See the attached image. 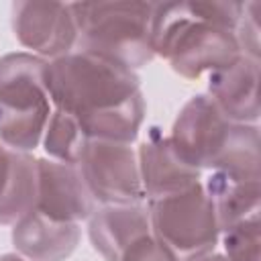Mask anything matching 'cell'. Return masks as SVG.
Here are the masks:
<instances>
[{
  "label": "cell",
  "mask_w": 261,
  "mask_h": 261,
  "mask_svg": "<svg viewBox=\"0 0 261 261\" xmlns=\"http://www.w3.org/2000/svg\"><path fill=\"white\" fill-rule=\"evenodd\" d=\"M0 261H29V259L20 257L18 253H4V255H0Z\"/></svg>",
  "instance_id": "44dd1931"
},
{
  "label": "cell",
  "mask_w": 261,
  "mask_h": 261,
  "mask_svg": "<svg viewBox=\"0 0 261 261\" xmlns=\"http://www.w3.org/2000/svg\"><path fill=\"white\" fill-rule=\"evenodd\" d=\"M12 31L22 47L45 61L63 57L77 45L71 4L63 2H14Z\"/></svg>",
  "instance_id": "ba28073f"
},
{
  "label": "cell",
  "mask_w": 261,
  "mask_h": 261,
  "mask_svg": "<svg viewBox=\"0 0 261 261\" xmlns=\"http://www.w3.org/2000/svg\"><path fill=\"white\" fill-rule=\"evenodd\" d=\"M196 261H226V257L222 255V253H208V255H204V257H200V259H196Z\"/></svg>",
  "instance_id": "ffe728a7"
},
{
  "label": "cell",
  "mask_w": 261,
  "mask_h": 261,
  "mask_svg": "<svg viewBox=\"0 0 261 261\" xmlns=\"http://www.w3.org/2000/svg\"><path fill=\"white\" fill-rule=\"evenodd\" d=\"M120 261H177V257L153 232H149L130 243Z\"/></svg>",
  "instance_id": "d6986e66"
},
{
  "label": "cell",
  "mask_w": 261,
  "mask_h": 261,
  "mask_svg": "<svg viewBox=\"0 0 261 261\" xmlns=\"http://www.w3.org/2000/svg\"><path fill=\"white\" fill-rule=\"evenodd\" d=\"M37 202V159L0 143V224H14Z\"/></svg>",
  "instance_id": "5bb4252c"
},
{
  "label": "cell",
  "mask_w": 261,
  "mask_h": 261,
  "mask_svg": "<svg viewBox=\"0 0 261 261\" xmlns=\"http://www.w3.org/2000/svg\"><path fill=\"white\" fill-rule=\"evenodd\" d=\"M151 232L177 257V261H196L214 251L220 230L214 206L198 181L184 192L149 200Z\"/></svg>",
  "instance_id": "8992f818"
},
{
  "label": "cell",
  "mask_w": 261,
  "mask_h": 261,
  "mask_svg": "<svg viewBox=\"0 0 261 261\" xmlns=\"http://www.w3.org/2000/svg\"><path fill=\"white\" fill-rule=\"evenodd\" d=\"M241 14V2H155L153 53L186 80L218 71L243 55L234 33Z\"/></svg>",
  "instance_id": "7a4b0ae2"
},
{
  "label": "cell",
  "mask_w": 261,
  "mask_h": 261,
  "mask_svg": "<svg viewBox=\"0 0 261 261\" xmlns=\"http://www.w3.org/2000/svg\"><path fill=\"white\" fill-rule=\"evenodd\" d=\"M257 2L243 4V14L237 24V41L241 47V53L253 59H259V22H257Z\"/></svg>",
  "instance_id": "ac0fdd59"
},
{
  "label": "cell",
  "mask_w": 261,
  "mask_h": 261,
  "mask_svg": "<svg viewBox=\"0 0 261 261\" xmlns=\"http://www.w3.org/2000/svg\"><path fill=\"white\" fill-rule=\"evenodd\" d=\"M45 88L51 106L71 114L86 139L137 141L145 98L133 69L94 53L71 51L47 61Z\"/></svg>",
  "instance_id": "6da1fadb"
},
{
  "label": "cell",
  "mask_w": 261,
  "mask_h": 261,
  "mask_svg": "<svg viewBox=\"0 0 261 261\" xmlns=\"http://www.w3.org/2000/svg\"><path fill=\"white\" fill-rule=\"evenodd\" d=\"M220 237H222L226 261H261L259 257V245H261L259 214L222 230Z\"/></svg>",
  "instance_id": "e0dca14e"
},
{
  "label": "cell",
  "mask_w": 261,
  "mask_h": 261,
  "mask_svg": "<svg viewBox=\"0 0 261 261\" xmlns=\"http://www.w3.org/2000/svg\"><path fill=\"white\" fill-rule=\"evenodd\" d=\"M141 186L147 200L165 198L188 190L200 181V169L186 163L169 137H163L157 128H151L147 141L137 151Z\"/></svg>",
  "instance_id": "30bf717a"
},
{
  "label": "cell",
  "mask_w": 261,
  "mask_h": 261,
  "mask_svg": "<svg viewBox=\"0 0 261 261\" xmlns=\"http://www.w3.org/2000/svg\"><path fill=\"white\" fill-rule=\"evenodd\" d=\"M208 96L232 122L257 124L259 120V59L239 55L208 77Z\"/></svg>",
  "instance_id": "8fae6325"
},
{
  "label": "cell",
  "mask_w": 261,
  "mask_h": 261,
  "mask_svg": "<svg viewBox=\"0 0 261 261\" xmlns=\"http://www.w3.org/2000/svg\"><path fill=\"white\" fill-rule=\"evenodd\" d=\"M75 51L114 61L126 69L147 65L153 53L155 2H73Z\"/></svg>",
  "instance_id": "277c9868"
},
{
  "label": "cell",
  "mask_w": 261,
  "mask_h": 261,
  "mask_svg": "<svg viewBox=\"0 0 261 261\" xmlns=\"http://www.w3.org/2000/svg\"><path fill=\"white\" fill-rule=\"evenodd\" d=\"M47 61L24 51L0 57V143L29 153L41 141L53 112L45 88Z\"/></svg>",
  "instance_id": "5b68a950"
},
{
  "label": "cell",
  "mask_w": 261,
  "mask_h": 261,
  "mask_svg": "<svg viewBox=\"0 0 261 261\" xmlns=\"http://www.w3.org/2000/svg\"><path fill=\"white\" fill-rule=\"evenodd\" d=\"M86 141L88 139L82 133L77 120L71 114L53 108L43 133V147L47 155L55 161L75 165L86 147Z\"/></svg>",
  "instance_id": "2e32d148"
},
{
  "label": "cell",
  "mask_w": 261,
  "mask_h": 261,
  "mask_svg": "<svg viewBox=\"0 0 261 261\" xmlns=\"http://www.w3.org/2000/svg\"><path fill=\"white\" fill-rule=\"evenodd\" d=\"M80 237V224L51 220L35 208L12 224V245L29 261H65Z\"/></svg>",
  "instance_id": "4fadbf2b"
},
{
  "label": "cell",
  "mask_w": 261,
  "mask_h": 261,
  "mask_svg": "<svg viewBox=\"0 0 261 261\" xmlns=\"http://www.w3.org/2000/svg\"><path fill=\"white\" fill-rule=\"evenodd\" d=\"M77 169L96 204H135L145 198L137 153L128 143L88 139Z\"/></svg>",
  "instance_id": "52a82bcc"
},
{
  "label": "cell",
  "mask_w": 261,
  "mask_h": 261,
  "mask_svg": "<svg viewBox=\"0 0 261 261\" xmlns=\"http://www.w3.org/2000/svg\"><path fill=\"white\" fill-rule=\"evenodd\" d=\"M216 214L218 230H226L251 216L261 208V181L259 177H237L214 171L202 184Z\"/></svg>",
  "instance_id": "9a60e30c"
},
{
  "label": "cell",
  "mask_w": 261,
  "mask_h": 261,
  "mask_svg": "<svg viewBox=\"0 0 261 261\" xmlns=\"http://www.w3.org/2000/svg\"><path fill=\"white\" fill-rule=\"evenodd\" d=\"M35 210L57 222L88 220L96 210L77 165L55 159H37V202Z\"/></svg>",
  "instance_id": "9c48e42d"
},
{
  "label": "cell",
  "mask_w": 261,
  "mask_h": 261,
  "mask_svg": "<svg viewBox=\"0 0 261 261\" xmlns=\"http://www.w3.org/2000/svg\"><path fill=\"white\" fill-rule=\"evenodd\" d=\"M169 139L177 155L200 171L259 177V126L228 120L206 94L181 106Z\"/></svg>",
  "instance_id": "3957f363"
},
{
  "label": "cell",
  "mask_w": 261,
  "mask_h": 261,
  "mask_svg": "<svg viewBox=\"0 0 261 261\" xmlns=\"http://www.w3.org/2000/svg\"><path fill=\"white\" fill-rule=\"evenodd\" d=\"M149 232V210L143 202L102 204L88 218L90 241L104 261H120L130 243Z\"/></svg>",
  "instance_id": "7c38bea8"
}]
</instances>
